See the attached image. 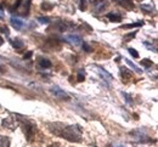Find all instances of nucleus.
Listing matches in <instances>:
<instances>
[{"mask_svg": "<svg viewBox=\"0 0 158 147\" xmlns=\"http://www.w3.org/2000/svg\"><path fill=\"white\" fill-rule=\"evenodd\" d=\"M48 129L56 136L66 139L71 142H80L83 131L79 125H67L62 123H50L48 124Z\"/></svg>", "mask_w": 158, "mask_h": 147, "instance_id": "obj_1", "label": "nucleus"}, {"mask_svg": "<svg viewBox=\"0 0 158 147\" xmlns=\"http://www.w3.org/2000/svg\"><path fill=\"white\" fill-rule=\"evenodd\" d=\"M15 117H17L16 119L20 123V125L22 128V130H23V133H24V135H26V137H27V140L32 141V139L34 137L35 130H37V125L32 120H29L28 118L22 117L20 114H15Z\"/></svg>", "mask_w": 158, "mask_h": 147, "instance_id": "obj_2", "label": "nucleus"}, {"mask_svg": "<svg viewBox=\"0 0 158 147\" xmlns=\"http://www.w3.org/2000/svg\"><path fill=\"white\" fill-rule=\"evenodd\" d=\"M29 9H31V0H17L15 2L14 6H11L9 10L11 14L14 12H17L20 16H23V17H27L29 15Z\"/></svg>", "mask_w": 158, "mask_h": 147, "instance_id": "obj_3", "label": "nucleus"}, {"mask_svg": "<svg viewBox=\"0 0 158 147\" xmlns=\"http://www.w3.org/2000/svg\"><path fill=\"white\" fill-rule=\"evenodd\" d=\"M130 135L134 137V140H136L138 142H142V144H145V142H151V139L145 134V133H142L141 130H134V131H131L130 133Z\"/></svg>", "mask_w": 158, "mask_h": 147, "instance_id": "obj_4", "label": "nucleus"}, {"mask_svg": "<svg viewBox=\"0 0 158 147\" xmlns=\"http://www.w3.org/2000/svg\"><path fill=\"white\" fill-rule=\"evenodd\" d=\"M93 6H94V11L96 14H99V12H102L103 10L107 9L108 2L106 0H95V1H93Z\"/></svg>", "mask_w": 158, "mask_h": 147, "instance_id": "obj_5", "label": "nucleus"}, {"mask_svg": "<svg viewBox=\"0 0 158 147\" xmlns=\"http://www.w3.org/2000/svg\"><path fill=\"white\" fill-rule=\"evenodd\" d=\"M51 92L55 95V97H57L60 100H69V96L62 90V89H60L59 86H54V88H51Z\"/></svg>", "mask_w": 158, "mask_h": 147, "instance_id": "obj_6", "label": "nucleus"}, {"mask_svg": "<svg viewBox=\"0 0 158 147\" xmlns=\"http://www.w3.org/2000/svg\"><path fill=\"white\" fill-rule=\"evenodd\" d=\"M120 77H122V80H123L124 83H128V82L133 78V74H131V72H130L128 68L122 67V68H120Z\"/></svg>", "mask_w": 158, "mask_h": 147, "instance_id": "obj_7", "label": "nucleus"}, {"mask_svg": "<svg viewBox=\"0 0 158 147\" xmlns=\"http://www.w3.org/2000/svg\"><path fill=\"white\" fill-rule=\"evenodd\" d=\"M1 125H2V128H5V129H9V130L14 131V130H15V122H14V118L7 117V118L2 119Z\"/></svg>", "mask_w": 158, "mask_h": 147, "instance_id": "obj_8", "label": "nucleus"}, {"mask_svg": "<svg viewBox=\"0 0 158 147\" xmlns=\"http://www.w3.org/2000/svg\"><path fill=\"white\" fill-rule=\"evenodd\" d=\"M96 68H98V72L100 73V76H101L106 82H108V83H110V82H112V80H113V77H112L107 71H105L103 68H101V67H99V66H96Z\"/></svg>", "mask_w": 158, "mask_h": 147, "instance_id": "obj_9", "label": "nucleus"}, {"mask_svg": "<svg viewBox=\"0 0 158 147\" xmlns=\"http://www.w3.org/2000/svg\"><path fill=\"white\" fill-rule=\"evenodd\" d=\"M66 39H67L68 43H71V44H73L76 46L81 43V38L79 35H76V34H68V35H66Z\"/></svg>", "mask_w": 158, "mask_h": 147, "instance_id": "obj_10", "label": "nucleus"}, {"mask_svg": "<svg viewBox=\"0 0 158 147\" xmlns=\"http://www.w3.org/2000/svg\"><path fill=\"white\" fill-rule=\"evenodd\" d=\"M106 17L111 22H120L122 21V15L118 12H110L106 15Z\"/></svg>", "mask_w": 158, "mask_h": 147, "instance_id": "obj_11", "label": "nucleus"}, {"mask_svg": "<svg viewBox=\"0 0 158 147\" xmlns=\"http://www.w3.org/2000/svg\"><path fill=\"white\" fill-rule=\"evenodd\" d=\"M38 64H39L40 68H43V69H46V68H50L52 64L50 62V60H48V59H43V57H40L39 60H38Z\"/></svg>", "mask_w": 158, "mask_h": 147, "instance_id": "obj_12", "label": "nucleus"}, {"mask_svg": "<svg viewBox=\"0 0 158 147\" xmlns=\"http://www.w3.org/2000/svg\"><path fill=\"white\" fill-rule=\"evenodd\" d=\"M10 43H11V45H12L16 50H20V49H23V47H24V43L22 42L20 38H15V39L10 40Z\"/></svg>", "mask_w": 158, "mask_h": 147, "instance_id": "obj_13", "label": "nucleus"}, {"mask_svg": "<svg viewBox=\"0 0 158 147\" xmlns=\"http://www.w3.org/2000/svg\"><path fill=\"white\" fill-rule=\"evenodd\" d=\"M11 24H12L16 29H22L23 26H24V22L21 21L20 18H17V17H11Z\"/></svg>", "mask_w": 158, "mask_h": 147, "instance_id": "obj_14", "label": "nucleus"}, {"mask_svg": "<svg viewBox=\"0 0 158 147\" xmlns=\"http://www.w3.org/2000/svg\"><path fill=\"white\" fill-rule=\"evenodd\" d=\"M10 144H11L10 137L0 135V147H10Z\"/></svg>", "mask_w": 158, "mask_h": 147, "instance_id": "obj_15", "label": "nucleus"}, {"mask_svg": "<svg viewBox=\"0 0 158 147\" xmlns=\"http://www.w3.org/2000/svg\"><path fill=\"white\" fill-rule=\"evenodd\" d=\"M141 26H143V22L139 21V22H135V23L125 24V26H123V28H125V29H129V28H136V27H141Z\"/></svg>", "mask_w": 158, "mask_h": 147, "instance_id": "obj_16", "label": "nucleus"}, {"mask_svg": "<svg viewBox=\"0 0 158 147\" xmlns=\"http://www.w3.org/2000/svg\"><path fill=\"white\" fill-rule=\"evenodd\" d=\"M124 60H125V62L128 63V64H129V66H130V67H131V68H133V69H134L135 72H138V73H141V72H142V71H141V69L139 68L138 66H136L135 63H133V62H131L130 60H128V59H124Z\"/></svg>", "mask_w": 158, "mask_h": 147, "instance_id": "obj_17", "label": "nucleus"}, {"mask_svg": "<svg viewBox=\"0 0 158 147\" xmlns=\"http://www.w3.org/2000/svg\"><path fill=\"white\" fill-rule=\"evenodd\" d=\"M141 64H142L145 68H150V67H152L153 62H152L151 60H148V59H143V60H141Z\"/></svg>", "mask_w": 158, "mask_h": 147, "instance_id": "obj_18", "label": "nucleus"}, {"mask_svg": "<svg viewBox=\"0 0 158 147\" xmlns=\"http://www.w3.org/2000/svg\"><path fill=\"white\" fill-rule=\"evenodd\" d=\"M54 7V4H50V2H48V1H44L43 4H41V9L43 10H51Z\"/></svg>", "mask_w": 158, "mask_h": 147, "instance_id": "obj_19", "label": "nucleus"}, {"mask_svg": "<svg viewBox=\"0 0 158 147\" xmlns=\"http://www.w3.org/2000/svg\"><path fill=\"white\" fill-rule=\"evenodd\" d=\"M135 35H136V31H135V32H133V33H129V34L124 35V38H123V39H124V42L128 43V42H130V40H131V39H133Z\"/></svg>", "mask_w": 158, "mask_h": 147, "instance_id": "obj_20", "label": "nucleus"}, {"mask_svg": "<svg viewBox=\"0 0 158 147\" xmlns=\"http://www.w3.org/2000/svg\"><path fill=\"white\" fill-rule=\"evenodd\" d=\"M78 82H83L84 79H85V72H84V69H80L78 72Z\"/></svg>", "mask_w": 158, "mask_h": 147, "instance_id": "obj_21", "label": "nucleus"}, {"mask_svg": "<svg viewBox=\"0 0 158 147\" xmlns=\"http://www.w3.org/2000/svg\"><path fill=\"white\" fill-rule=\"evenodd\" d=\"M79 9L84 11L86 9V0H79Z\"/></svg>", "mask_w": 158, "mask_h": 147, "instance_id": "obj_22", "label": "nucleus"}, {"mask_svg": "<svg viewBox=\"0 0 158 147\" xmlns=\"http://www.w3.org/2000/svg\"><path fill=\"white\" fill-rule=\"evenodd\" d=\"M128 50H129V52H130V55H131V56H134L135 59H138V57H139V54H138V51H136L135 49H133V47H129Z\"/></svg>", "mask_w": 158, "mask_h": 147, "instance_id": "obj_23", "label": "nucleus"}, {"mask_svg": "<svg viewBox=\"0 0 158 147\" xmlns=\"http://www.w3.org/2000/svg\"><path fill=\"white\" fill-rule=\"evenodd\" d=\"M0 32H1V33H4V34H6V35H9V34H10L9 28H7V27H5V26H1V27H0Z\"/></svg>", "mask_w": 158, "mask_h": 147, "instance_id": "obj_24", "label": "nucleus"}, {"mask_svg": "<svg viewBox=\"0 0 158 147\" xmlns=\"http://www.w3.org/2000/svg\"><path fill=\"white\" fill-rule=\"evenodd\" d=\"M38 21L44 24V23H49V22H50V18H49V17H39Z\"/></svg>", "mask_w": 158, "mask_h": 147, "instance_id": "obj_25", "label": "nucleus"}, {"mask_svg": "<svg viewBox=\"0 0 158 147\" xmlns=\"http://www.w3.org/2000/svg\"><path fill=\"white\" fill-rule=\"evenodd\" d=\"M83 47H84V50L86 51V52H90V51H93V49L86 44V43H83Z\"/></svg>", "mask_w": 158, "mask_h": 147, "instance_id": "obj_26", "label": "nucleus"}, {"mask_svg": "<svg viewBox=\"0 0 158 147\" xmlns=\"http://www.w3.org/2000/svg\"><path fill=\"white\" fill-rule=\"evenodd\" d=\"M32 55H33V52H32V51H28V52L24 55V60H28V59H31V57H32Z\"/></svg>", "mask_w": 158, "mask_h": 147, "instance_id": "obj_27", "label": "nucleus"}, {"mask_svg": "<svg viewBox=\"0 0 158 147\" xmlns=\"http://www.w3.org/2000/svg\"><path fill=\"white\" fill-rule=\"evenodd\" d=\"M0 18H4V6L0 4Z\"/></svg>", "mask_w": 158, "mask_h": 147, "instance_id": "obj_28", "label": "nucleus"}, {"mask_svg": "<svg viewBox=\"0 0 158 147\" xmlns=\"http://www.w3.org/2000/svg\"><path fill=\"white\" fill-rule=\"evenodd\" d=\"M2 43H4V42H2V39H1V37H0V45H1Z\"/></svg>", "mask_w": 158, "mask_h": 147, "instance_id": "obj_29", "label": "nucleus"}, {"mask_svg": "<svg viewBox=\"0 0 158 147\" xmlns=\"http://www.w3.org/2000/svg\"><path fill=\"white\" fill-rule=\"evenodd\" d=\"M114 147H124V146H114Z\"/></svg>", "mask_w": 158, "mask_h": 147, "instance_id": "obj_30", "label": "nucleus"}, {"mask_svg": "<svg viewBox=\"0 0 158 147\" xmlns=\"http://www.w3.org/2000/svg\"><path fill=\"white\" fill-rule=\"evenodd\" d=\"M124 1H130V0H124Z\"/></svg>", "mask_w": 158, "mask_h": 147, "instance_id": "obj_31", "label": "nucleus"}]
</instances>
